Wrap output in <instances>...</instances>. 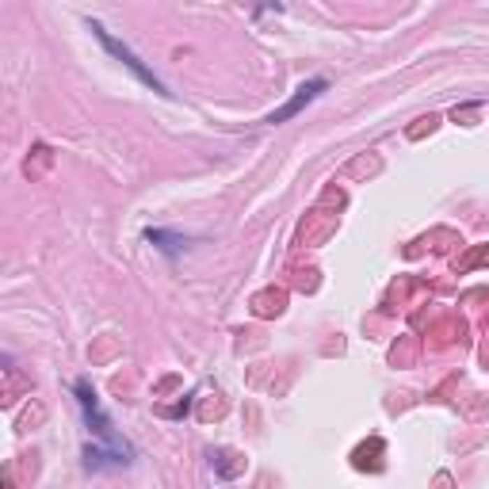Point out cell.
<instances>
[{
	"label": "cell",
	"mask_w": 489,
	"mask_h": 489,
	"mask_svg": "<svg viewBox=\"0 0 489 489\" xmlns=\"http://www.w3.org/2000/svg\"><path fill=\"white\" fill-rule=\"evenodd\" d=\"M92 35H96V38H100V43H103V46H108V54H115V58H119L122 65H126V69H130V73H134V77H138V80H142V85H149V88H153V92H161V96H165V85H161V80H157V77H153V69H145V65H142V61H138V58H134V50H126V46H122V43H119V38H111V35H108V31H103V27H100V23H92Z\"/></svg>",
	"instance_id": "1"
},
{
	"label": "cell",
	"mask_w": 489,
	"mask_h": 489,
	"mask_svg": "<svg viewBox=\"0 0 489 489\" xmlns=\"http://www.w3.org/2000/svg\"><path fill=\"white\" fill-rule=\"evenodd\" d=\"M325 88H329V85H325V80H306V85H302V88H298V92H295V100H287V103H283L279 111H272V115H268L264 122H272V126H275V122H287L291 115H298V111H302L309 100H317V96H321Z\"/></svg>",
	"instance_id": "2"
},
{
	"label": "cell",
	"mask_w": 489,
	"mask_h": 489,
	"mask_svg": "<svg viewBox=\"0 0 489 489\" xmlns=\"http://www.w3.org/2000/svg\"><path fill=\"white\" fill-rule=\"evenodd\" d=\"M157 249H165V252H180V245H184V238H168V233H161V230H149L145 233Z\"/></svg>",
	"instance_id": "3"
}]
</instances>
